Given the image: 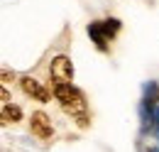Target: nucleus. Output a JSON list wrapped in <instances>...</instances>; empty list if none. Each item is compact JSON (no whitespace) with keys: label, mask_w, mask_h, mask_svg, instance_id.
<instances>
[{"label":"nucleus","mask_w":159,"mask_h":152,"mask_svg":"<svg viewBox=\"0 0 159 152\" xmlns=\"http://www.w3.org/2000/svg\"><path fill=\"white\" fill-rule=\"evenodd\" d=\"M49 74H52V81L54 83H69L74 81V66H71V59L59 54V57L52 59V66H49Z\"/></svg>","instance_id":"obj_1"},{"label":"nucleus","mask_w":159,"mask_h":152,"mask_svg":"<svg viewBox=\"0 0 159 152\" xmlns=\"http://www.w3.org/2000/svg\"><path fill=\"white\" fill-rule=\"evenodd\" d=\"M20 86H22V91H25V96H30V98H34V101L47 103V101L52 98L49 88H44L39 81H37V78H32V76H22V78H20Z\"/></svg>","instance_id":"obj_2"},{"label":"nucleus","mask_w":159,"mask_h":152,"mask_svg":"<svg viewBox=\"0 0 159 152\" xmlns=\"http://www.w3.org/2000/svg\"><path fill=\"white\" fill-rule=\"evenodd\" d=\"M30 130H32V135H37V137H42V140H49V137L54 135L52 120L47 118V113H42V111L32 113V120H30Z\"/></svg>","instance_id":"obj_3"},{"label":"nucleus","mask_w":159,"mask_h":152,"mask_svg":"<svg viewBox=\"0 0 159 152\" xmlns=\"http://www.w3.org/2000/svg\"><path fill=\"white\" fill-rule=\"evenodd\" d=\"M88 35L93 37V42H96V47L98 49H108V37H105V32H103V22H91L88 25Z\"/></svg>","instance_id":"obj_4"},{"label":"nucleus","mask_w":159,"mask_h":152,"mask_svg":"<svg viewBox=\"0 0 159 152\" xmlns=\"http://www.w3.org/2000/svg\"><path fill=\"white\" fill-rule=\"evenodd\" d=\"M2 120L5 123H17V120H22V108L20 106H12V103H7V106H2Z\"/></svg>","instance_id":"obj_5"},{"label":"nucleus","mask_w":159,"mask_h":152,"mask_svg":"<svg viewBox=\"0 0 159 152\" xmlns=\"http://www.w3.org/2000/svg\"><path fill=\"white\" fill-rule=\"evenodd\" d=\"M118 30H120V20L110 17V20L103 22V32H105V37H108V39H113V35H115Z\"/></svg>","instance_id":"obj_6"},{"label":"nucleus","mask_w":159,"mask_h":152,"mask_svg":"<svg viewBox=\"0 0 159 152\" xmlns=\"http://www.w3.org/2000/svg\"><path fill=\"white\" fill-rule=\"evenodd\" d=\"M0 96H2V103H5V106H7V103H10V93H7V91H5V88H2V93H0Z\"/></svg>","instance_id":"obj_7"}]
</instances>
